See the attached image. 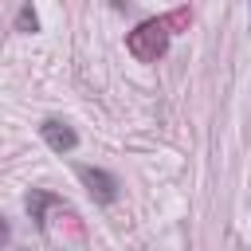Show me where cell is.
<instances>
[{
	"instance_id": "obj_1",
	"label": "cell",
	"mask_w": 251,
	"mask_h": 251,
	"mask_svg": "<svg viewBox=\"0 0 251 251\" xmlns=\"http://www.w3.org/2000/svg\"><path fill=\"white\" fill-rule=\"evenodd\" d=\"M192 12L188 8H173L169 16H157V20H141L129 35H126V51L141 63H157L165 51H169V39L176 27H188Z\"/></svg>"
},
{
	"instance_id": "obj_2",
	"label": "cell",
	"mask_w": 251,
	"mask_h": 251,
	"mask_svg": "<svg viewBox=\"0 0 251 251\" xmlns=\"http://www.w3.org/2000/svg\"><path fill=\"white\" fill-rule=\"evenodd\" d=\"M78 180L86 184V192L94 196V200H102V204H110L114 196H118V180L106 173V169H94V165H78Z\"/></svg>"
},
{
	"instance_id": "obj_3",
	"label": "cell",
	"mask_w": 251,
	"mask_h": 251,
	"mask_svg": "<svg viewBox=\"0 0 251 251\" xmlns=\"http://www.w3.org/2000/svg\"><path fill=\"white\" fill-rule=\"evenodd\" d=\"M39 133H43L47 149H55V153H71V149L78 145V133H75L67 122H59V118H47V122L39 126Z\"/></svg>"
},
{
	"instance_id": "obj_4",
	"label": "cell",
	"mask_w": 251,
	"mask_h": 251,
	"mask_svg": "<svg viewBox=\"0 0 251 251\" xmlns=\"http://www.w3.org/2000/svg\"><path fill=\"white\" fill-rule=\"evenodd\" d=\"M51 204H59V196H51V192H39V188H31V192H27V212H31V220H35L39 227L47 224V220H43V212H47Z\"/></svg>"
},
{
	"instance_id": "obj_5",
	"label": "cell",
	"mask_w": 251,
	"mask_h": 251,
	"mask_svg": "<svg viewBox=\"0 0 251 251\" xmlns=\"http://www.w3.org/2000/svg\"><path fill=\"white\" fill-rule=\"evenodd\" d=\"M16 27H20V31H35V27H39V16H35L31 4H24V8L16 12Z\"/></svg>"
},
{
	"instance_id": "obj_6",
	"label": "cell",
	"mask_w": 251,
	"mask_h": 251,
	"mask_svg": "<svg viewBox=\"0 0 251 251\" xmlns=\"http://www.w3.org/2000/svg\"><path fill=\"white\" fill-rule=\"evenodd\" d=\"M4 239H8V224L0 220V243H4Z\"/></svg>"
}]
</instances>
